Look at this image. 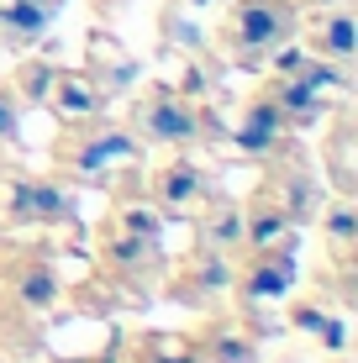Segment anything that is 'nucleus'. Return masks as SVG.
I'll list each match as a JSON object with an SVG mask.
<instances>
[{"instance_id": "obj_1", "label": "nucleus", "mask_w": 358, "mask_h": 363, "mask_svg": "<svg viewBox=\"0 0 358 363\" xmlns=\"http://www.w3.org/2000/svg\"><path fill=\"white\" fill-rule=\"evenodd\" d=\"M295 32H301L295 0H232L221 21V58L237 69H258L285 43H295Z\"/></svg>"}, {"instance_id": "obj_2", "label": "nucleus", "mask_w": 358, "mask_h": 363, "mask_svg": "<svg viewBox=\"0 0 358 363\" xmlns=\"http://www.w3.org/2000/svg\"><path fill=\"white\" fill-rule=\"evenodd\" d=\"M142 153V143L132 137L127 127H116V121H69L64 137L53 143V164L69 174V179L79 184H106L116 169H132Z\"/></svg>"}, {"instance_id": "obj_3", "label": "nucleus", "mask_w": 358, "mask_h": 363, "mask_svg": "<svg viewBox=\"0 0 358 363\" xmlns=\"http://www.w3.org/2000/svg\"><path fill=\"white\" fill-rule=\"evenodd\" d=\"M127 132L138 143H158V147H190L201 143L206 116L195 111V100H184L174 84H147V90L132 95L127 111Z\"/></svg>"}, {"instance_id": "obj_4", "label": "nucleus", "mask_w": 358, "mask_h": 363, "mask_svg": "<svg viewBox=\"0 0 358 363\" xmlns=\"http://www.w3.org/2000/svg\"><path fill=\"white\" fill-rule=\"evenodd\" d=\"M0 221L6 227H74V195L58 179L6 174L0 179Z\"/></svg>"}, {"instance_id": "obj_5", "label": "nucleus", "mask_w": 358, "mask_h": 363, "mask_svg": "<svg viewBox=\"0 0 358 363\" xmlns=\"http://www.w3.org/2000/svg\"><path fill=\"white\" fill-rule=\"evenodd\" d=\"M264 195L285 211L295 227H301V221H311L316 211H322V184H316V174L306 169L301 153H290V143L274 153V169H269V179H264Z\"/></svg>"}, {"instance_id": "obj_6", "label": "nucleus", "mask_w": 358, "mask_h": 363, "mask_svg": "<svg viewBox=\"0 0 358 363\" xmlns=\"http://www.w3.org/2000/svg\"><path fill=\"white\" fill-rule=\"evenodd\" d=\"M232 253H216V247H201L179 264V274L169 279V295L184 300V306H216L221 295H232Z\"/></svg>"}, {"instance_id": "obj_7", "label": "nucleus", "mask_w": 358, "mask_h": 363, "mask_svg": "<svg viewBox=\"0 0 358 363\" xmlns=\"http://www.w3.org/2000/svg\"><path fill=\"white\" fill-rule=\"evenodd\" d=\"M242 306H269V300H285L295 290V247H269V253H248L232 274Z\"/></svg>"}, {"instance_id": "obj_8", "label": "nucleus", "mask_w": 358, "mask_h": 363, "mask_svg": "<svg viewBox=\"0 0 358 363\" xmlns=\"http://www.w3.org/2000/svg\"><path fill=\"white\" fill-rule=\"evenodd\" d=\"M211 195H216L211 174H206L201 164H190V158H174V164H164L153 174V206H158V216H195Z\"/></svg>"}, {"instance_id": "obj_9", "label": "nucleus", "mask_w": 358, "mask_h": 363, "mask_svg": "<svg viewBox=\"0 0 358 363\" xmlns=\"http://www.w3.org/2000/svg\"><path fill=\"white\" fill-rule=\"evenodd\" d=\"M6 295L16 300L27 316H47V311L58 306V295H64V284H58V269L47 264L43 253H21L6 264Z\"/></svg>"}, {"instance_id": "obj_10", "label": "nucleus", "mask_w": 358, "mask_h": 363, "mask_svg": "<svg viewBox=\"0 0 358 363\" xmlns=\"http://www.w3.org/2000/svg\"><path fill=\"white\" fill-rule=\"evenodd\" d=\"M101 264H106V274H116L127 284H153L164 274V242H147V237L111 227L101 237Z\"/></svg>"}, {"instance_id": "obj_11", "label": "nucleus", "mask_w": 358, "mask_h": 363, "mask_svg": "<svg viewBox=\"0 0 358 363\" xmlns=\"http://www.w3.org/2000/svg\"><path fill=\"white\" fill-rule=\"evenodd\" d=\"M285 137H290V127H285V116H279V106L258 90L248 106H242L237 127H232V147H237L242 158H274L279 147H285Z\"/></svg>"}, {"instance_id": "obj_12", "label": "nucleus", "mask_w": 358, "mask_h": 363, "mask_svg": "<svg viewBox=\"0 0 358 363\" xmlns=\"http://www.w3.org/2000/svg\"><path fill=\"white\" fill-rule=\"evenodd\" d=\"M43 106L69 127V121H90V116H101V111H106V95L95 90V79H90L84 69H53Z\"/></svg>"}, {"instance_id": "obj_13", "label": "nucleus", "mask_w": 358, "mask_h": 363, "mask_svg": "<svg viewBox=\"0 0 358 363\" xmlns=\"http://www.w3.org/2000/svg\"><path fill=\"white\" fill-rule=\"evenodd\" d=\"M306 53L327 58V64H353V58H358V21H353L348 0H337V6H322V11H316Z\"/></svg>"}, {"instance_id": "obj_14", "label": "nucleus", "mask_w": 358, "mask_h": 363, "mask_svg": "<svg viewBox=\"0 0 358 363\" xmlns=\"http://www.w3.org/2000/svg\"><path fill=\"white\" fill-rule=\"evenodd\" d=\"M264 95L279 106V116H285L290 132H306V127H316V121L327 116V95L311 90L301 74H274V79L264 84Z\"/></svg>"}, {"instance_id": "obj_15", "label": "nucleus", "mask_w": 358, "mask_h": 363, "mask_svg": "<svg viewBox=\"0 0 358 363\" xmlns=\"http://www.w3.org/2000/svg\"><path fill=\"white\" fill-rule=\"evenodd\" d=\"M242 247L248 253H269V247H295V221L258 190L253 206H242Z\"/></svg>"}, {"instance_id": "obj_16", "label": "nucleus", "mask_w": 358, "mask_h": 363, "mask_svg": "<svg viewBox=\"0 0 358 363\" xmlns=\"http://www.w3.org/2000/svg\"><path fill=\"white\" fill-rule=\"evenodd\" d=\"M84 74L95 79V90H101L106 106H111V95H121V90H132V84H138V58L121 53L116 37H101V32H95V37H90V69H84Z\"/></svg>"}, {"instance_id": "obj_17", "label": "nucleus", "mask_w": 358, "mask_h": 363, "mask_svg": "<svg viewBox=\"0 0 358 363\" xmlns=\"http://www.w3.org/2000/svg\"><path fill=\"white\" fill-rule=\"evenodd\" d=\"M53 0H0V48H32L53 27Z\"/></svg>"}, {"instance_id": "obj_18", "label": "nucleus", "mask_w": 358, "mask_h": 363, "mask_svg": "<svg viewBox=\"0 0 358 363\" xmlns=\"http://www.w3.org/2000/svg\"><path fill=\"white\" fill-rule=\"evenodd\" d=\"M195 237H201V247H216V253H242V206L211 195L195 211Z\"/></svg>"}, {"instance_id": "obj_19", "label": "nucleus", "mask_w": 358, "mask_h": 363, "mask_svg": "<svg viewBox=\"0 0 358 363\" xmlns=\"http://www.w3.org/2000/svg\"><path fill=\"white\" fill-rule=\"evenodd\" d=\"M322 216V232H327V247H332V264L348 269L353 253H358V206L348 195H337L327 211H316Z\"/></svg>"}, {"instance_id": "obj_20", "label": "nucleus", "mask_w": 358, "mask_h": 363, "mask_svg": "<svg viewBox=\"0 0 358 363\" xmlns=\"http://www.w3.org/2000/svg\"><path fill=\"white\" fill-rule=\"evenodd\" d=\"M201 353H206V363H258V342L242 337L237 327H216L201 342Z\"/></svg>"}, {"instance_id": "obj_21", "label": "nucleus", "mask_w": 358, "mask_h": 363, "mask_svg": "<svg viewBox=\"0 0 358 363\" xmlns=\"http://www.w3.org/2000/svg\"><path fill=\"white\" fill-rule=\"evenodd\" d=\"M111 227H116V232H132V237H147V242H164V216H158L153 200H121Z\"/></svg>"}, {"instance_id": "obj_22", "label": "nucleus", "mask_w": 358, "mask_h": 363, "mask_svg": "<svg viewBox=\"0 0 358 363\" xmlns=\"http://www.w3.org/2000/svg\"><path fill=\"white\" fill-rule=\"evenodd\" d=\"M142 358L147 363H206L201 347H195L190 337H179V332H153L142 342Z\"/></svg>"}, {"instance_id": "obj_23", "label": "nucleus", "mask_w": 358, "mask_h": 363, "mask_svg": "<svg viewBox=\"0 0 358 363\" xmlns=\"http://www.w3.org/2000/svg\"><path fill=\"white\" fill-rule=\"evenodd\" d=\"M295 327L322 337V347H332V353H342V342H348V327L337 316H327L322 306H295Z\"/></svg>"}, {"instance_id": "obj_24", "label": "nucleus", "mask_w": 358, "mask_h": 363, "mask_svg": "<svg viewBox=\"0 0 358 363\" xmlns=\"http://www.w3.org/2000/svg\"><path fill=\"white\" fill-rule=\"evenodd\" d=\"M53 69L58 64H47V58H27V64H21V74H16V84H11V90L21 95V106H43V95H47V79H53Z\"/></svg>"}, {"instance_id": "obj_25", "label": "nucleus", "mask_w": 358, "mask_h": 363, "mask_svg": "<svg viewBox=\"0 0 358 363\" xmlns=\"http://www.w3.org/2000/svg\"><path fill=\"white\" fill-rule=\"evenodd\" d=\"M21 111H27L21 95L11 90V79H0V153L21 143Z\"/></svg>"}, {"instance_id": "obj_26", "label": "nucleus", "mask_w": 358, "mask_h": 363, "mask_svg": "<svg viewBox=\"0 0 358 363\" xmlns=\"http://www.w3.org/2000/svg\"><path fill=\"white\" fill-rule=\"evenodd\" d=\"M190 6H195V11H211L216 0H174V11H190Z\"/></svg>"}, {"instance_id": "obj_27", "label": "nucleus", "mask_w": 358, "mask_h": 363, "mask_svg": "<svg viewBox=\"0 0 358 363\" xmlns=\"http://www.w3.org/2000/svg\"><path fill=\"white\" fill-rule=\"evenodd\" d=\"M64 6H69V0H53V11H64Z\"/></svg>"}]
</instances>
